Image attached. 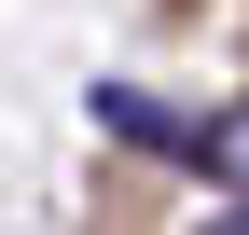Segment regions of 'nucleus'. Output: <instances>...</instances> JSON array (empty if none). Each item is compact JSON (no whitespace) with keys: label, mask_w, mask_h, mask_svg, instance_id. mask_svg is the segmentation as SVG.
I'll return each instance as SVG.
<instances>
[{"label":"nucleus","mask_w":249,"mask_h":235,"mask_svg":"<svg viewBox=\"0 0 249 235\" xmlns=\"http://www.w3.org/2000/svg\"><path fill=\"white\" fill-rule=\"evenodd\" d=\"M235 235H249V221H235Z\"/></svg>","instance_id":"f03ea898"},{"label":"nucleus","mask_w":249,"mask_h":235,"mask_svg":"<svg viewBox=\"0 0 249 235\" xmlns=\"http://www.w3.org/2000/svg\"><path fill=\"white\" fill-rule=\"evenodd\" d=\"M194 166H208V180H235V194H249V97L222 111V125H194Z\"/></svg>","instance_id":"f257e3e1"}]
</instances>
